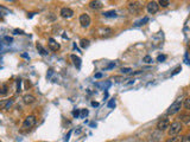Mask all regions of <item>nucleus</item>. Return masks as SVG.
<instances>
[{
  "instance_id": "nucleus-1",
  "label": "nucleus",
  "mask_w": 190,
  "mask_h": 142,
  "mask_svg": "<svg viewBox=\"0 0 190 142\" xmlns=\"http://www.w3.org/2000/svg\"><path fill=\"white\" fill-rule=\"evenodd\" d=\"M182 105H183V103H182V98H177L171 105H170V108L168 109V114L169 115H175V114H177L179 110H181V108H182Z\"/></svg>"
},
{
  "instance_id": "nucleus-2",
  "label": "nucleus",
  "mask_w": 190,
  "mask_h": 142,
  "mask_svg": "<svg viewBox=\"0 0 190 142\" xmlns=\"http://www.w3.org/2000/svg\"><path fill=\"white\" fill-rule=\"evenodd\" d=\"M181 130H182V123L181 122H174L169 127V135L170 136H175L178 133H181Z\"/></svg>"
},
{
  "instance_id": "nucleus-3",
  "label": "nucleus",
  "mask_w": 190,
  "mask_h": 142,
  "mask_svg": "<svg viewBox=\"0 0 190 142\" xmlns=\"http://www.w3.org/2000/svg\"><path fill=\"white\" fill-rule=\"evenodd\" d=\"M35 124H36V117L34 115H30L25 119V121L23 123V128L24 129H31Z\"/></svg>"
},
{
  "instance_id": "nucleus-4",
  "label": "nucleus",
  "mask_w": 190,
  "mask_h": 142,
  "mask_svg": "<svg viewBox=\"0 0 190 142\" xmlns=\"http://www.w3.org/2000/svg\"><path fill=\"white\" fill-rule=\"evenodd\" d=\"M146 8H147V12H149V13L154 14V13L158 12V10H159V5H158V3H156V1H150V3L147 4Z\"/></svg>"
},
{
  "instance_id": "nucleus-5",
  "label": "nucleus",
  "mask_w": 190,
  "mask_h": 142,
  "mask_svg": "<svg viewBox=\"0 0 190 142\" xmlns=\"http://www.w3.org/2000/svg\"><path fill=\"white\" fill-rule=\"evenodd\" d=\"M90 23H91V20H90V17L88 14L83 13V14L80 16V24H81L82 27H89Z\"/></svg>"
},
{
  "instance_id": "nucleus-6",
  "label": "nucleus",
  "mask_w": 190,
  "mask_h": 142,
  "mask_svg": "<svg viewBox=\"0 0 190 142\" xmlns=\"http://www.w3.org/2000/svg\"><path fill=\"white\" fill-rule=\"evenodd\" d=\"M169 127H170V122H169L168 119H162L159 122L157 123V128H158V130H161V131L166 130Z\"/></svg>"
},
{
  "instance_id": "nucleus-7",
  "label": "nucleus",
  "mask_w": 190,
  "mask_h": 142,
  "mask_svg": "<svg viewBox=\"0 0 190 142\" xmlns=\"http://www.w3.org/2000/svg\"><path fill=\"white\" fill-rule=\"evenodd\" d=\"M59 14H61L63 18H70V17L74 16V11L70 10V8H68V7H63V8L61 10Z\"/></svg>"
},
{
  "instance_id": "nucleus-8",
  "label": "nucleus",
  "mask_w": 190,
  "mask_h": 142,
  "mask_svg": "<svg viewBox=\"0 0 190 142\" xmlns=\"http://www.w3.org/2000/svg\"><path fill=\"white\" fill-rule=\"evenodd\" d=\"M140 8H141V6H140L139 3H131L129 5V11L131 13H138L140 11Z\"/></svg>"
},
{
  "instance_id": "nucleus-9",
  "label": "nucleus",
  "mask_w": 190,
  "mask_h": 142,
  "mask_svg": "<svg viewBox=\"0 0 190 142\" xmlns=\"http://www.w3.org/2000/svg\"><path fill=\"white\" fill-rule=\"evenodd\" d=\"M13 104V100H3V101H0V109H10V107Z\"/></svg>"
},
{
  "instance_id": "nucleus-10",
  "label": "nucleus",
  "mask_w": 190,
  "mask_h": 142,
  "mask_svg": "<svg viewBox=\"0 0 190 142\" xmlns=\"http://www.w3.org/2000/svg\"><path fill=\"white\" fill-rule=\"evenodd\" d=\"M102 3L99 1V0H91V1L89 3V7L91 10H101L102 8Z\"/></svg>"
},
{
  "instance_id": "nucleus-11",
  "label": "nucleus",
  "mask_w": 190,
  "mask_h": 142,
  "mask_svg": "<svg viewBox=\"0 0 190 142\" xmlns=\"http://www.w3.org/2000/svg\"><path fill=\"white\" fill-rule=\"evenodd\" d=\"M48 45H49V47H50L52 51H57V50L59 49V44H58V43H56V40H55L54 38H49Z\"/></svg>"
},
{
  "instance_id": "nucleus-12",
  "label": "nucleus",
  "mask_w": 190,
  "mask_h": 142,
  "mask_svg": "<svg viewBox=\"0 0 190 142\" xmlns=\"http://www.w3.org/2000/svg\"><path fill=\"white\" fill-rule=\"evenodd\" d=\"M23 100H24V102H25L26 104H32V103L36 101L35 96H32V95H25V96L23 97Z\"/></svg>"
},
{
  "instance_id": "nucleus-13",
  "label": "nucleus",
  "mask_w": 190,
  "mask_h": 142,
  "mask_svg": "<svg viewBox=\"0 0 190 142\" xmlns=\"http://www.w3.org/2000/svg\"><path fill=\"white\" fill-rule=\"evenodd\" d=\"M70 57H71V59H73V62H74V65H75L77 69H80V68H81V58H80V57H77V56H75V54H71Z\"/></svg>"
},
{
  "instance_id": "nucleus-14",
  "label": "nucleus",
  "mask_w": 190,
  "mask_h": 142,
  "mask_svg": "<svg viewBox=\"0 0 190 142\" xmlns=\"http://www.w3.org/2000/svg\"><path fill=\"white\" fill-rule=\"evenodd\" d=\"M100 31L102 32V33H101V37H109V36L113 33V30H112V28H108V27L101 28Z\"/></svg>"
},
{
  "instance_id": "nucleus-15",
  "label": "nucleus",
  "mask_w": 190,
  "mask_h": 142,
  "mask_svg": "<svg viewBox=\"0 0 190 142\" xmlns=\"http://www.w3.org/2000/svg\"><path fill=\"white\" fill-rule=\"evenodd\" d=\"M181 122H184V123H189L190 122V115H186V114H181L179 117Z\"/></svg>"
},
{
  "instance_id": "nucleus-16",
  "label": "nucleus",
  "mask_w": 190,
  "mask_h": 142,
  "mask_svg": "<svg viewBox=\"0 0 190 142\" xmlns=\"http://www.w3.org/2000/svg\"><path fill=\"white\" fill-rule=\"evenodd\" d=\"M36 47H37V50H38V52L42 54V56H46L48 54V52H46V50L39 44V43H37V45H36Z\"/></svg>"
},
{
  "instance_id": "nucleus-17",
  "label": "nucleus",
  "mask_w": 190,
  "mask_h": 142,
  "mask_svg": "<svg viewBox=\"0 0 190 142\" xmlns=\"http://www.w3.org/2000/svg\"><path fill=\"white\" fill-rule=\"evenodd\" d=\"M165 142H182V137L181 136H177V135H175V136H172V137H170V138H168Z\"/></svg>"
},
{
  "instance_id": "nucleus-18",
  "label": "nucleus",
  "mask_w": 190,
  "mask_h": 142,
  "mask_svg": "<svg viewBox=\"0 0 190 142\" xmlns=\"http://www.w3.org/2000/svg\"><path fill=\"white\" fill-rule=\"evenodd\" d=\"M104 16L106 18H115L116 17V12L115 11H108V12H105Z\"/></svg>"
},
{
  "instance_id": "nucleus-19",
  "label": "nucleus",
  "mask_w": 190,
  "mask_h": 142,
  "mask_svg": "<svg viewBox=\"0 0 190 142\" xmlns=\"http://www.w3.org/2000/svg\"><path fill=\"white\" fill-rule=\"evenodd\" d=\"M158 5L162 6V7H168V6L170 5V0H159Z\"/></svg>"
},
{
  "instance_id": "nucleus-20",
  "label": "nucleus",
  "mask_w": 190,
  "mask_h": 142,
  "mask_svg": "<svg viewBox=\"0 0 190 142\" xmlns=\"http://www.w3.org/2000/svg\"><path fill=\"white\" fill-rule=\"evenodd\" d=\"M81 47L82 49H86V47H88L89 46V40L88 39H81Z\"/></svg>"
},
{
  "instance_id": "nucleus-21",
  "label": "nucleus",
  "mask_w": 190,
  "mask_h": 142,
  "mask_svg": "<svg viewBox=\"0 0 190 142\" xmlns=\"http://www.w3.org/2000/svg\"><path fill=\"white\" fill-rule=\"evenodd\" d=\"M183 105H184V108H185V109L190 110V97H188V98H185V100H184Z\"/></svg>"
},
{
  "instance_id": "nucleus-22",
  "label": "nucleus",
  "mask_w": 190,
  "mask_h": 142,
  "mask_svg": "<svg viewBox=\"0 0 190 142\" xmlns=\"http://www.w3.org/2000/svg\"><path fill=\"white\" fill-rule=\"evenodd\" d=\"M143 62H145V63H152V57L151 56H145L144 58H143Z\"/></svg>"
},
{
  "instance_id": "nucleus-23",
  "label": "nucleus",
  "mask_w": 190,
  "mask_h": 142,
  "mask_svg": "<svg viewBox=\"0 0 190 142\" xmlns=\"http://www.w3.org/2000/svg\"><path fill=\"white\" fill-rule=\"evenodd\" d=\"M165 59H166V56H165V54H161V56L157 57V61H158V62H164Z\"/></svg>"
},
{
  "instance_id": "nucleus-24",
  "label": "nucleus",
  "mask_w": 190,
  "mask_h": 142,
  "mask_svg": "<svg viewBox=\"0 0 190 142\" xmlns=\"http://www.w3.org/2000/svg\"><path fill=\"white\" fill-rule=\"evenodd\" d=\"M87 115H88V110H87V109H83V110H81V116H80L81 119L86 117Z\"/></svg>"
},
{
  "instance_id": "nucleus-25",
  "label": "nucleus",
  "mask_w": 190,
  "mask_h": 142,
  "mask_svg": "<svg viewBox=\"0 0 190 142\" xmlns=\"http://www.w3.org/2000/svg\"><path fill=\"white\" fill-rule=\"evenodd\" d=\"M132 70H131V68H122L121 69V72L122 73H130Z\"/></svg>"
},
{
  "instance_id": "nucleus-26",
  "label": "nucleus",
  "mask_w": 190,
  "mask_h": 142,
  "mask_svg": "<svg viewBox=\"0 0 190 142\" xmlns=\"http://www.w3.org/2000/svg\"><path fill=\"white\" fill-rule=\"evenodd\" d=\"M146 21H149V18H147V17H145V18H144L143 20H140L139 23H137V24H136V26H139V25H143V24H144V23H146Z\"/></svg>"
},
{
  "instance_id": "nucleus-27",
  "label": "nucleus",
  "mask_w": 190,
  "mask_h": 142,
  "mask_svg": "<svg viewBox=\"0 0 190 142\" xmlns=\"http://www.w3.org/2000/svg\"><path fill=\"white\" fill-rule=\"evenodd\" d=\"M182 142H190V135H185L182 137Z\"/></svg>"
},
{
  "instance_id": "nucleus-28",
  "label": "nucleus",
  "mask_w": 190,
  "mask_h": 142,
  "mask_svg": "<svg viewBox=\"0 0 190 142\" xmlns=\"http://www.w3.org/2000/svg\"><path fill=\"white\" fill-rule=\"evenodd\" d=\"M108 107H109V108H114V107H115V101H114V100H111L109 103H108Z\"/></svg>"
},
{
  "instance_id": "nucleus-29",
  "label": "nucleus",
  "mask_w": 190,
  "mask_h": 142,
  "mask_svg": "<svg viewBox=\"0 0 190 142\" xmlns=\"http://www.w3.org/2000/svg\"><path fill=\"white\" fill-rule=\"evenodd\" d=\"M73 116L74 117H79L80 116V110H74L73 111Z\"/></svg>"
},
{
  "instance_id": "nucleus-30",
  "label": "nucleus",
  "mask_w": 190,
  "mask_h": 142,
  "mask_svg": "<svg viewBox=\"0 0 190 142\" xmlns=\"http://www.w3.org/2000/svg\"><path fill=\"white\" fill-rule=\"evenodd\" d=\"M4 40H5V42H7V44H11V43L13 42V39H12L11 37H5V38H4Z\"/></svg>"
},
{
  "instance_id": "nucleus-31",
  "label": "nucleus",
  "mask_w": 190,
  "mask_h": 142,
  "mask_svg": "<svg viewBox=\"0 0 190 142\" xmlns=\"http://www.w3.org/2000/svg\"><path fill=\"white\" fill-rule=\"evenodd\" d=\"M181 70H182V68H181V66H178V68H177V69H176V70H175V71H174L171 75H172V76H175V75H177V73H178Z\"/></svg>"
},
{
  "instance_id": "nucleus-32",
  "label": "nucleus",
  "mask_w": 190,
  "mask_h": 142,
  "mask_svg": "<svg viewBox=\"0 0 190 142\" xmlns=\"http://www.w3.org/2000/svg\"><path fill=\"white\" fill-rule=\"evenodd\" d=\"M7 93V87H6V85H4V87H3V91H0V94H1V95H5Z\"/></svg>"
},
{
  "instance_id": "nucleus-33",
  "label": "nucleus",
  "mask_w": 190,
  "mask_h": 142,
  "mask_svg": "<svg viewBox=\"0 0 190 142\" xmlns=\"http://www.w3.org/2000/svg\"><path fill=\"white\" fill-rule=\"evenodd\" d=\"M20 83H21V81L18 79V81H17V91H18V93L20 91Z\"/></svg>"
},
{
  "instance_id": "nucleus-34",
  "label": "nucleus",
  "mask_w": 190,
  "mask_h": 142,
  "mask_svg": "<svg viewBox=\"0 0 190 142\" xmlns=\"http://www.w3.org/2000/svg\"><path fill=\"white\" fill-rule=\"evenodd\" d=\"M114 79H115V82H122V81H125V78H122V77H118V76H115V77H114Z\"/></svg>"
},
{
  "instance_id": "nucleus-35",
  "label": "nucleus",
  "mask_w": 190,
  "mask_h": 142,
  "mask_svg": "<svg viewBox=\"0 0 190 142\" xmlns=\"http://www.w3.org/2000/svg\"><path fill=\"white\" fill-rule=\"evenodd\" d=\"M14 35H24L23 30H14Z\"/></svg>"
},
{
  "instance_id": "nucleus-36",
  "label": "nucleus",
  "mask_w": 190,
  "mask_h": 142,
  "mask_svg": "<svg viewBox=\"0 0 190 142\" xmlns=\"http://www.w3.org/2000/svg\"><path fill=\"white\" fill-rule=\"evenodd\" d=\"M95 78H101L102 77V73H100V72H98V73H95V76H94Z\"/></svg>"
},
{
  "instance_id": "nucleus-37",
  "label": "nucleus",
  "mask_w": 190,
  "mask_h": 142,
  "mask_svg": "<svg viewBox=\"0 0 190 142\" xmlns=\"http://www.w3.org/2000/svg\"><path fill=\"white\" fill-rule=\"evenodd\" d=\"M70 135H71V130H70V131H69V133H68V135H67V136H66V138H64V141H66V142H67V141H68V140H69V137H70Z\"/></svg>"
},
{
  "instance_id": "nucleus-38",
  "label": "nucleus",
  "mask_w": 190,
  "mask_h": 142,
  "mask_svg": "<svg viewBox=\"0 0 190 142\" xmlns=\"http://www.w3.org/2000/svg\"><path fill=\"white\" fill-rule=\"evenodd\" d=\"M91 105L93 107H99V103L98 102H91Z\"/></svg>"
},
{
  "instance_id": "nucleus-39",
  "label": "nucleus",
  "mask_w": 190,
  "mask_h": 142,
  "mask_svg": "<svg viewBox=\"0 0 190 142\" xmlns=\"http://www.w3.org/2000/svg\"><path fill=\"white\" fill-rule=\"evenodd\" d=\"M52 75V69H49V72H48V77H50Z\"/></svg>"
},
{
  "instance_id": "nucleus-40",
  "label": "nucleus",
  "mask_w": 190,
  "mask_h": 142,
  "mask_svg": "<svg viewBox=\"0 0 190 142\" xmlns=\"http://www.w3.org/2000/svg\"><path fill=\"white\" fill-rule=\"evenodd\" d=\"M21 56H23V57H24V58H29V56H27V54H26V53H23V54H21Z\"/></svg>"
},
{
  "instance_id": "nucleus-41",
  "label": "nucleus",
  "mask_w": 190,
  "mask_h": 142,
  "mask_svg": "<svg viewBox=\"0 0 190 142\" xmlns=\"http://www.w3.org/2000/svg\"><path fill=\"white\" fill-rule=\"evenodd\" d=\"M6 1H14V0H6Z\"/></svg>"
}]
</instances>
